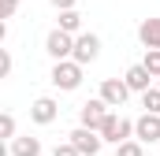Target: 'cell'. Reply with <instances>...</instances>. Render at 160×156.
Segmentation results:
<instances>
[{
	"label": "cell",
	"mask_w": 160,
	"mask_h": 156,
	"mask_svg": "<svg viewBox=\"0 0 160 156\" xmlns=\"http://www.w3.org/2000/svg\"><path fill=\"white\" fill-rule=\"evenodd\" d=\"M48 82L60 89V93H75L82 85V63L71 56V60H56L52 63V75H48Z\"/></svg>",
	"instance_id": "1"
},
{
	"label": "cell",
	"mask_w": 160,
	"mask_h": 156,
	"mask_svg": "<svg viewBox=\"0 0 160 156\" xmlns=\"http://www.w3.org/2000/svg\"><path fill=\"white\" fill-rule=\"evenodd\" d=\"M101 138H104V145H119L127 138H134V119L119 115V112H108V119L101 123Z\"/></svg>",
	"instance_id": "2"
},
{
	"label": "cell",
	"mask_w": 160,
	"mask_h": 156,
	"mask_svg": "<svg viewBox=\"0 0 160 156\" xmlns=\"http://www.w3.org/2000/svg\"><path fill=\"white\" fill-rule=\"evenodd\" d=\"M67 141H71V145H75L82 156H97L101 149H104V138H101V130H93V126H82V123L71 130V134H67Z\"/></svg>",
	"instance_id": "3"
},
{
	"label": "cell",
	"mask_w": 160,
	"mask_h": 156,
	"mask_svg": "<svg viewBox=\"0 0 160 156\" xmlns=\"http://www.w3.org/2000/svg\"><path fill=\"white\" fill-rule=\"evenodd\" d=\"M45 52L52 56V63L56 60H71L75 56V34H67V30H48V37H45Z\"/></svg>",
	"instance_id": "4"
},
{
	"label": "cell",
	"mask_w": 160,
	"mask_h": 156,
	"mask_svg": "<svg viewBox=\"0 0 160 156\" xmlns=\"http://www.w3.org/2000/svg\"><path fill=\"white\" fill-rule=\"evenodd\" d=\"M134 138L145 141V145L160 141V112H142V115L134 119Z\"/></svg>",
	"instance_id": "5"
},
{
	"label": "cell",
	"mask_w": 160,
	"mask_h": 156,
	"mask_svg": "<svg viewBox=\"0 0 160 156\" xmlns=\"http://www.w3.org/2000/svg\"><path fill=\"white\" fill-rule=\"evenodd\" d=\"M101 97H104V104H108V108H123V104H127V97H130L127 78H104V82H101Z\"/></svg>",
	"instance_id": "6"
},
{
	"label": "cell",
	"mask_w": 160,
	"mask_h": 156,
	"mask_svg": "<svg viewBox=\"0 0 160 156\" xmlns=\"http://www.w3.org/2000/svg\"><path fill=\"white\" fill-rule=\"evenodd\" d=\"M104 119H108V104H104V97H93V100H86V104L78 108V123H82V126L101 130Z\"/></svg>",
	"instance_id": "7"
},
{
	"label": "cell",
	"mask_w": 160,
	"mask_h": 156,
	"mask_svg": "<svg viewBox=\"0 0 160 156\" xmlns=\"http://www.w3.org/2000/svg\"><path fill=\"white\" fill-rule=\"evenodd\" d=\"M97 56H101V37H97V34H86V30L75 34V60H78L82 67L93 63Z\"/></svg>",
	"instance_id": "8"
},
{
	"label": "cell",
	"mask_w": 160,
	"mask_h": 156,
	"mask_svg": "<svg viewBox=\"0 0 160 156\" xmlns=\"http://www.w3.org/2000/svg\"><path fill=\"white\" fill-rule=\"evenodd\" d=\"M60 115V104L52 100V97H38L34 104H30V119L38 123V126H48V123H56Z\"/></svg>",
	"instance_id": "9"
},
{
	"label": "cell",
	"mask_w": 160,
	"mask_h": 156,
	"mask_svg": "<svg viewBox=\"0 0 160 156\" xmlns=\"http://www.w3.org/2000/svg\"><path fill=\"white\" fill-rule=\"evenodd\" d=\"M127 85H130V93H145L149 85H153V75H149V67L145 63H134V67H127Z\"/></svg>",
	"instance_id": "10"
},
{
	"label": "cell",
	"mask_w": 160,
	"mask_h": 156,
	"mask_svg": "<svg viewBox=\"0 0 160 156\" xmlns=\"http://www.w3.org/2000/svg\"><path fill=\"white\" fill-rule=\"evenodd\" d=\"M138 41H142V48H160V19H142Z\"/></svg>",
	"instance_id": "11"
},
{
	"label": "cell",
	"mask_w": 160,
	"mask_h": 156,
	"mask_svg": "<svg viewBox=\"0 0 160 156\" xmlns=\"http://www.w3.org/2000/svg\"><path fill=\"white\" fill-rule=\"evenodd\" d=\"M11 156H41V138L15 134V138H11Z\"/></svg>",
	"instance_id": "12"
},
{
	"label": "cell",
	"mask_w": 160,
	"mask_h": 156,
	"mask_svg": "<svg viewBox=\"0 0 160 156\" xmlns=\"http://www.w3.org/2000/svg\"><path fill=\"white\" fill-rule=\"evenodd\" d=\"M60 30H67V34H82V15L78 7H67V11H60V22H56Z\"/></svg>",
	"instance_id": "13"
},
{
	"label": "cell",
	"mask_w": 160,
	"mask_h": 156,
	"mask_svg": "<svg viewBox=\"0 0 160 156\" xmlns=\"http://www.w3.org/2000/svg\"><path fill=\"white\" fill-rule=\"evenodd\" d=\"M116 156H145V141H138V138H127L116 145Z\"/></svg>",
	"instance_id": "14"
},
{
	"label": "cell",
	"mask_w": 160,
	"mask_h": 156,
	"mask_svg": "<svg viewBox=\"0 0 160 156\" xmlns=\"http://www.w3.org/2000/svg\"><path fill=\"white\" fill-rule=\"evenodd\" d=\"M142 108H145V112H160V85H149V89L142 93Z\"/></svg>",
	"instance_id": "15"
},
{
	"label": "cell",
	"mask_w": 160,
	"mask_h": 156,
	"mask_svg": "<svg viewBox=\"0 0 160 156\" xmlns=\"http://www.w3.org/2000/svg\"><path fill=\"white\" fill-rule=\"evenodd\" d=\"M145 67H149V75L160 78V48H145V60H142Z\"/></svg>",
	"instance_id": "16"
},
{
	"label": "cell",
	"mask_w": 160,
	"mask_h": 156,
	"mask_svg": "<svg viewBox=\"0 0 160 156\" xmlns=\"http://www.w3.org/2000/svg\"><path fill=\"white\" fill-rule=\"evenodd\" d=\"M0 138H8V141L15 138V115H11V112L0 115Z\"/></svg>",
	"instance_id": "17"
},
{
	"label": "cell",
	"mask_w": 160,
	"mask_h": 156,
	"mask_svg": "<svg viewBox=\"0 0 160 156\" xmlns=\"http://www.w3.org/2000/svg\"><path fill=\"white\" fill-rule=\"evenodd\" d=\"M11 67H15V60H11V52L4 48V52H0V75L8 78V75H11Z\"/></svg>",
	"instance_id": "18"
},
{
	"label": "cell",
	"mask_w": 160,
	"mask_h": 156,
	"mask_svg": "<svg viewBox=\"0 0 160 156\" xmlns=\"http://www.w3.org/2000/svg\"><path fill=\"white\" fill-rule=\"evenodd\" d=\"M52 156H82V153L71 145V141H63V145H56V149H52Z\"/></svg>",
	"instance_id": "19"
},
{
	"label": "cell",
	"mask_w": 160,
	"mask_h": 156,
	"mask_svg": "<svg viewBox=\"0 0 160 156\" xmlns=\"http://www.w3.org/2000/svg\"><path fill=\"white\" fill-rule=\"evenodd\" d=\"M15 11H19V0H0V15L4 19H11Z\"/></svg>",
	"instance_id": "20"
},
{
	"label": "cell",
	"mask_w": 160,
	"mask_h": 156,
	"mask_svg": "<svg viewBox=\"0 0 160 156\" xmlns=\"http://www.w3.org/2000/svg\"><path fill=\"white\" fill-rule=\"evenodd\" d=\"M75 4H78V0H52V7H56V11H67V7H75Z\"/></svg>",
	"instance_id": "21"
}]
</instances>
